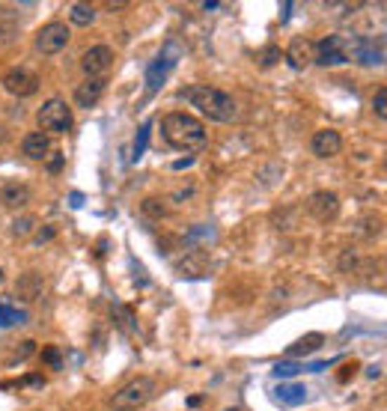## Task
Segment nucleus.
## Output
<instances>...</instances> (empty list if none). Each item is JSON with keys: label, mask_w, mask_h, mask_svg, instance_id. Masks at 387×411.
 <instances>
[{"label": "nucleus", "mask_w": 387, "mask_h": 411, "mask_svg": "<svg viewBox=\"0 0 387 411\" xmlns=\"http://www.w3.org/2000/svg\"><path fill=\"white\" fill-rule=\"evenodd\" d=\"M48 239H54V227H42L39 233H36V239H33V242H36V247H39V244H45Z\"/></svg>", "instance_id": "2f4dec72"}, {"label": "nucleus", "mask_w": 387, "mask_h": 411, "mask_svg": "<svg viewBox=\"0 0 387 411\" xmlns=\"http://www.w3.org/2000/svg\"><path fill=\"white\" fill-rule=\"evenodd\" d=\"M322 343H324V337L322 334H304L298 343H292L289 348H286V355L289 358H307V355H313V352H319L322 348Z\"/></svg>", "instance_id": "6ab92c4d"}, {"label": "nucleus", "mask_w": 387, "mask_h": 411, "mask_svg": "<svg viewBox=\"0 0 387 411\" xmlns=\"http://www.w3.org/2000/svg\"><path fill=\"white\" fill-rule=\"evenodd\" d=\"M149 129H152V126H149V122H143V126H140V131H137V141H134V152H131V161H137V158H140V155L146 152V143H149Z\"/></svg>", "instance_id": "bb28decb"}, {"label": "nucleus", "mask_w": 387, "mask_h": 411, "mask_svg": "<svg viewBox=\"0 0 387 411\" xmlns=\"http://www.w3.org/2000/svg\"><path fill=\"white\" fill-rule=\"evenodd\" d=\"M191 161H194V158H182V161H176V164H173V170H185V167H191Z\"/></svg>", "instance_id": "f704fd0d"}, {"label": "nucleus", "mask_w": 387, "mask_h": 411, "mask_svg": "<svg viewBox=\"0 0 387 411\" xmlns=\"http://www.w3.org/2000/svg\"><path fill=\"white\" fill-rule=\"evenodd\" d=\"M307 211H310V218H313V221L331 223L336 215H340V197H336L334 191H316V194H310Z\"/></svg>", "instance_id": "1a4fd4ad"}, {"label": "nucleus", "mask_w": 387, "mask_h": 411, "mask_svg": "<svg viewBox=\"0 0 387 411\" xmlns=\"http://www.w3.org/2000/svg\"><path fill=\"white\" fill-rule=\"evenodd\" d=\"M152 393H155V381L149 376H137V379L126 381L114 396H110V408L114 411H134V408H140L152 400Z\"/></svg>", "instance_id": "7ed1b4c3"}, {"label": "nucleus", "mask_w": 387, "mask_h": 411, "mask_svg": "<svg viewBox=\"0 0 387 411\" xmlns=\"http://www.w3.org/2000/svg\"><path fill=\"white\" fill-rule=\"evenodd\" d=\"M6 280V274H4V268H0V283H4Z\"/></svg>", "instance_id": "4c0bfd02"}, {"label": "nucleus", "mask_w": 387, "mask_h": 411, "mask_svg": "<svg viewBox=\"0 0 387 411\" xmlns=\"http://www.w3.org/2000/svg\"><path fill=\"white\" fill-rule=\"evenodd\" d=\"M27 322H30L27 310L12 307V304H0V328H21V325H27Z\"/></svg>", "instance_id": "aec40b11"}, {"label": "nucleus", "mask_w": 387, "mask_h": 411, "mask_svg": "<svg viewBox=\"0 0 387 411\" xmlns=\"http://www.w3.org/2000/svg\"><path fill=\"white\" fill-rule=\"evenodd\" d=\"M161 134L173 149H182V152H197L209 143V134L203 129V122L191 114H182V110H173L161 119Z\"/></svg>", "instance_id": "f257e3e1"}, {"label": "nucleus", "mask_w": 387, "mask_h": 411, "mask_svg": "<svg viewBox=\"0 0 387 411\" xmlns=\"http://www.w3.org/2000/svg\"><path fill=\"white\" fill-rule=\"evenodd\" d=\"M384 167H387V161H384Z\"/></svg>", "instance_id": "ea45409f"}, {"label": "nucleus", "mask_w": 387, "mask_h": 411, "mask_svg": "<svg viewBox=\"0 0 387 411\" xmlns=\"http://www.w3.org/2000/svg\"><path fill=\"white\" fill-rule=\"evenodd\" d=\"M4 86H6L12 96L27 98V96H33L36 90H39V81H36V74L27 72V69H12V72H6Z\"/></svg>", "instance_id": "f8f14e48"}, {"label": "nucleus", "mask_w": 387, "mask_h": 411, "mask_svg": "<svg viewBox=\"0 0 387 411\" xmlns=\"http://www.w3.org/2000/svg\"><path fill=\"white\" fill-rule=\"evenodd\" d=\"M0 203H4V209L18 211L30 203V188L24 182H6L4 188H0Z\"/></svg>", "instance_id": "f3484780"}, {"label": "nucleus", "mask_w": 387, "mask_h": 411, "mask_svg": "<svg viewBox=\"0 0 387 411\" xmlns=\"http://www.w3.org/2000/svg\"><path fill=\"white\" fill-rule=\"evenodd\" d=\"M310 152H313L316 158H334L343 152V137L340 131L334 129H322L313 134V141H310Z\"/></svg>", "instance_id": "9b49d317"}, {"label": "nucleus", "mask_w": 387, "mask_h": 411, "mask_svg": "<svg viewBox=\"0 0 387 411\" xmlns=\"http://www.w3.org/2000/svg\"><path fill=\"white\" fill-rule=\"evenodd\" d=\"M69 21L74 24V27H90V24L96 21V9L90 4H72L69 6Z\"/></svg>", "instance_id": "4be33fe9"}, {"label": "nucleus", "mask_w": 387, "mask_h": 411, "mask_svg": "<svg viewBox=\"0 0 387 411\" xmlns=\"http://www.w3.org/2000/svg\"><path fill=\"white\" fill-rule=\"evenodd\" d=\"M179 57H182V45L179 42H167L164 48H161V54L146 69V93H158L161 86H164V81L170 78V72L176 69V63H179Z\"/></svg>", "instance_id": "20e7f679"}, {"label": "nucleus", "mask_w": 387, "mask_h": 411, "mask_svg": "<svg viewBox=\"0 0 387 411\" xmlns=\"http://www.w3.org/2000/svg\"><path fill=\"white\" fill-rule=\"evenodd\" d=\"M271 396H274V403H280V405H301L307 400V388L298 381H283L274 388Z\"/></svg>", "instance_id": "a211bd4d"}, {"label": "nucleus", "mask_w": 387, "mask_h": 411, "mask_svg": "<svg viewBox=\"0 0 387 411\" xmlns=\"http://www.w3.org/2000/svg\"><path fill=\"white\" fill-rule=\"evenodd\" d=\"M209 271H211V256L203 251V247H191V251L176 263V274L179 278H188V280L206 278Z\"/></svg>", "instance_id": "9d476101"}, {"label": "nucleus", "mask_w": 387, "mask_h": 411, "mask_svg": "<svg viewBox=\"0 0 387 411\" xmlns=\"http://www.w3.org/2000/svg\"><path fill=\"white\" fill-rule=\"evenodd\" d=\"M66 45H69V27L63 21H51L36 33V54H42V57L60 54Z\"/></svg>", "instance_id": "423d86ee"}, {"label": "nucleus", "mask_w": 387, "mask_h": 411, "mask_svg": "<svg viewBox=\"0 0 387 411\" xmlns=\"http://www.w3.org/2000/svg\"><path fill=\"white\" fill-rule=\"evenodd\" d=\"M33 223H36L33 218H21V221L15 223V235H21V233H27V230L33 227Z\"/></svg>", "instance_id": "72a5a7b5"}, {"label": "nucleus", "mask_w": 387, "mask_h": 411, "mask_svg": "<svg viewBox=\"0 0 387 411\" xmlns=\"http://www.w3.org/2000/svg\"><path fill=\"white\" fill-rule=\"evenodd\" d=\"M182 96L209 119H215V122H232L235 119V98L227 96L223 90H218V86L194 84V86H188V90H182Z\"/></svg>", "instance_id": "f03ea898"}, {"label": "nucleus", "mask_w": 387, "mask_h": 411, "mask_svg": "<svg viewBox=\"0 0 387 411\" xmlns=\"http://www.w3.org/2000/svg\"><path fill=\"white\" fill-rule=\"evenodd\" d=\"M18 36V18L9 6H0V42H12Z\"/></svg>", "instance_id": "412c9836"}, {"label": "nucleus", "mask_w": 387, "mask_h": 411, "mask_svg": "<svg viewBox=\"0 0 387 411\" xmlns=\"http://www.w3.org/2000/svg\"><path fill=\"white\" fill-rule=\"evenodd\" d=\"M372 110H376V117L387 119V86H381V90L372 93Z\"/></svg>", "instance_id": "cd10ccee"}, {"label": "nucleus", "mask_w": 387, "mask_h": 411, "mask_svg": "<svg viewBox=\"0 0 387 411\" xmlns=\"http://www.w3.org/2000/svg\"><path fill=\"white\" fill-rule=\"evenodd\" d=\"M227 411H239V408H227Z\"/></svg>", "instance_id": "58836bf2"}, {"label": "nucleus", "mask_w": 387, "mask_h": 411, "mask_svg": "<svg viewBox=\"0 0 387 411\" xmlns=\"http://www.w3.org/2000/svg\"><path fill=\"white\" fill-rule=\"evenodd\" d=\"M45 164H48V173H60V170H63V164H66V158H63V152H57V149H54V152L45 158Z\"/></svg>", "instance_id": "c756f323"}, {"label": "nucleus", "mask_w": 387, "mask_h": 411, "mask_svg": "<svg viewBox=\"0 0 387 411\" xmlns=\"http://www.w3.org/2000/svg\"><path fill=\"white\" fill-rule=\"evenodd\" d=\"M72 110L63 98H48L39 107V131L45 134H66L72 131Z\"/></svg>", "instance_id": "39448f33"}, {"label": "nucleus", "mask_w": 387, "mask_h": 411, "mask_svg": "<svg viewBox=\"0 0 387 411\" xmlns=\"http://www.w3.org/2000/svg\"><path fill=\"white\" fill-rule=\"evenodd\" d=\"M313 63L331 69V66H343L348 63V48L343 36H324V39L316 42V60Z\"/></svg>", "instance_id": "0eeeda50"}, {"label": "nucleus", "mask_w": 387, "mask_h": 411, "mask_svg": "<svg viewBox=\"0 0 387 411\" xmlns=\"http://www.w3.org/2000/svg\"><path fill=\"white\" fill-rule=\"evenodd\" d=\"M21 152L33 158V161H45L48 155L54 152V143H51V134H45V131H30V134H24V141H21Z\"/></svg>", "instance_id": "ddd939ff"}, {"label": "nucleus", "mask_w": 387, "mask_h": 411, "mask_svg": "<svg viewBox=\"0 0 387 411\" xmlns=\"http://www.w3.org/2000/svg\"><path fill=\"white\" fill-rule=\"evenodd\" d=\"M126 6H129V4H122V0H117V4H107V9H110V12H117V9H126Z\"/></svg>", "instance_id": "c9c22d12"}, {"label": "nucleus", "mask_w": 387, "mask_h": 411, "mask_svg": "<svg viewBox=\"0 0 387 411\" xmlns=\"http://www.w3.org/2000/svg\"><path fill=\"white\" fill-rule=\"evenodd\" d=\"M15 384H18V388H42L45 379H42V376H24V379L15 381Z\"/></svg>", "instance_id": "7c9ffc66"}, {"label": "nucleus", "mask_w": 387, "mask_h": 411, "mask_svg": "<svg viewBox=\"0 0 387 411\" xmlns=\"http://www.w3.org/2000/svg\"><path fill=\"white\" fill-rule=\"evenodd\" d=\"M203 9L206 12H215V9H221V4H203Z\"/></svg>", "instance_id": "e433bc0d"}, {"label": "nucleus", "mask_w": 387, "mask_h": 411, "mask_svg": "<svg viewBox=\"0 0 387 411\" xmlns=\"http://www.w3.org/2000/svg\"><path fill=\"white\" fill-rule=\"evenodd\" d=\"M33 352H36V343L33 340H21L15 352L9 355V367H15V364H21V360H27Z\"/></svg>", "instance_id": "b1692460"}, {"label": "nucleus", "mask_w": 387, "mask_h": 411, "mask_svg": "<svg viewBox=\"0 0 387 411\" xmlns=\"http://www.w3.org/2000/svg\"><path fill=\"white\" fill-rule=\"evenodd\" d=\"M110 66H114V48H107V45L86 48L84 57H81V69H84L86 78H105V74L110 72Z\"/></svg>", "instance_id": "6e6552de"}, {"label": "nucleus", "mask_w": 387, "mask_h": 411, "mask_svg": "<svg viewBox=\"0 0 387 411\" xmlns=\"http://www.w3.org/2000/svg\"><path fill=\"white\" fill-rule=\"evenodd\" d=\"M307 364H295V360H280L277 367H274V376L277 379H289V376H298V372H304Z\"/></svg>", "instance_id": "393cba45"}, {"label": "nucleus", "mask_w": 387, "mask_h": 411, "mask_svg": "<svg viewBox=\"0 0 387 411\" xmlns=\"http://www.w3.org/2000/svg\"><path fill=\"white\" fill-rule=\"evenodd\" d=\"M42 360H45V364H51L54 370L63 367V355H60V348H54V346L45 348V352H42Z\"/></svg>", "instance_id": "c85d7f7f"}, {"label": "nucleus", "mask_w": 387, "mask_h": 411, "mask_svg": "<svg viewBox=\"0 0 387 411\" xmlns=\"http://www.w3.org/2000/svg\"><path fill=\"white\" fill-rule=\"evenodd\" d=\"M280 57H283L280 48H277V45H268V48H262V54H259V66H262V69L277 66V63H280Z\"/></svg>", "instance_id": "a878e982"}, {"label": "nucleus", "mask_w": 387, "mask_h": 411, "mask_svg": "<svg viewBox=\"0 0 387 411\" xmlns=\"http://www.w3.org/2000/svg\"><path fill=\"white\" fill-rule=\"evenodd\" d=\"M286 60H289L292 69L301 72V69H307L316 60V45L310 39H304V36H298V39H292L289 48H286Z\"/></svg>", "instance_id": "4468645a"}, {"label": "nucleus", "mask_w": 387, "mask_h": 411, "mask_svg": "<svg viewBox=\"0 0 387 411\" xmlns=\"http://www.w3.org/2000/svg\"><path fill=\"white\" fill-rule=\"evenodd\" d=\"M105 86H107L105 78H86L84 84H78V90H74V105L78 107H96L98 98L105 96Z\"/></svg>", "instance_id": "dca6fc26"}, {"label": "nucleus", "mask_w": 387, "mask_h": 411, "mask_svg": "<svg viewBox=\"0 0 387 411\" xmlns=\"http://www.w3.org/2000/svg\"><path fill=\"white\" fill-rule=\"evenodd\" d=\"M358 367H360V364H358V360H348V364H346V370L340 372V381H348V379H352V376H355V372H358Z\"/></svg>", "instance_id": "473e14b6"}, {"label": "nucleus", "mask_w": 387, "mask_h": 411, "mask_svg": "<svg viewBox=\"0 0 387 411\" xmlns=\"http://www.w3.org/2000/svg\"><path fill=\"white\" fill-rule=\"evenodd\" d=\"M45 292V280H42V274L39 271H24L18 274V280H15V298L18 301H36V298H42Z\"/></svg>", "instance_id": "2eb2a0df"}, {"label": "nucleus", "mask_w": 387, "mask_h": 411, "mask_svg": "<svg viewBox=\"0 0 387 411\" xmlns=\"http://www.w3.org/2000/svg\"><path fill=\"white\" fill-rule=\"evenodd\" d=\"M140 211H143L146 218H164L167 215V206H164V200H161V197H146Z\"/></svg>", "instance_id": "5701e85b"}]
</instances>
